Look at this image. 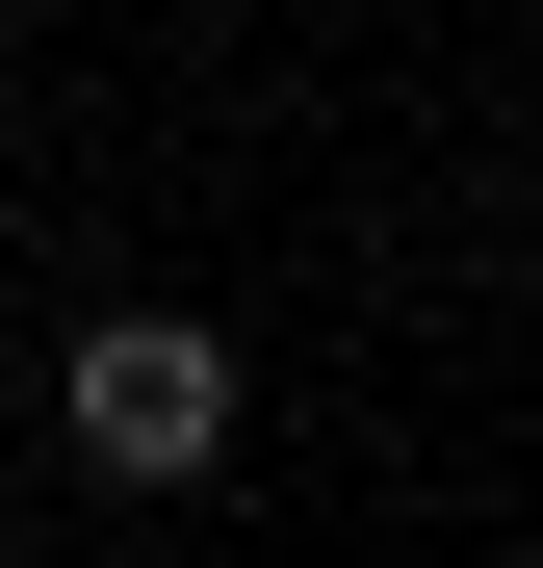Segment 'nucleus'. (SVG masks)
<instances>
[{
  "mask_svg": "<svg viewBox=\"0 0 543 568\" xmlns=\"http://www.w3.org/2000/svg\"><path fill=\"white\" fill-rule=\"evenodd\" d=\"M52 439L104 465V491H208V465H233V336L208 311H104L52 362Z\"/></svg>",
  "mask_w": 543,
  "mask_h": 568,
  "instance_id": "obj_1",
  "label": "nucleus"
},
{
  "mask_svg": "<svg viewBox=\"0 0 543 568\" xmlns=\"http://www.w3.org/2000/svg\"><path fill=\"white\" fill-rule=\"evenodd\" d=\"M0 27H27V0H0Z\"/></svg>",
  "mask_w": 543,
  "mask_h": 568,
  "instance_id": "obj_2",
  "label": "nucleus"
}]
</instances>
